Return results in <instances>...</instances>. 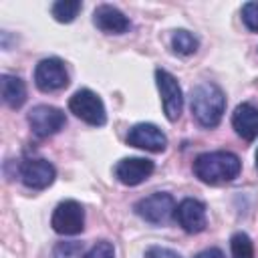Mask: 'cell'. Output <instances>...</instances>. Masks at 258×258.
<instances>
[{
	"label": "cell",
	"mask_w": 258,
	"mask_h": 258,
	"mask_svg": "<svg viewBox=\"0 0 258 258\" xmlns=\"http://www.w3.org/2000/svg\"><path fill=\"white\" fill-rule=\"evenodd\" d=\"M173 218L181 226V230L187 232V234H200L208 226L206 206H204V202H200L196 198H183L175 206Z\"/></svg>",
	"instance_id": "10"
},
{
	"label": "cell",
	"mask_w": 258,
	"mask_h": 258,
	"mask_svg": "<svg viewBox=\"0 0 258 258\" xmlns=\"http://www.w3.org/2000/svg\"><path fill=\"white\" fill-rule=\"evenodd\" d=\"M50 226L56 234L60 236H77L85 228V210L77 200H64L56 204L52 216H50Z\"/></svg>",
	"instance_id": "5"
},
{
	"label": "cell",
	"mask_w": 258,
	"mask_h": 258,
	"mask_svg": "<svg viewBox=\"0 0 258 258\" xmlns=\"http://www.w3.org/2000/svg\"><path fill=\"white\" fill-rule=\"evenodd\" d=\"M83 258H115V248L111 242L99 240L87 254H83Z\"/></svg>",
	"instance_id": "21"
},
{
	"label": "cell",
	"mask_w": 258,
	"mask_h": 258,
	"mask_svg": "<svg viewBox=\"0 0 258 258\" xmlns=\"http://www.w3.org/2000/svg\"><path fill=\"white\" fill-rule=\"evenodd\" d=\"M145 258H181L175 250L163 248V246H149L145 250Z\"/></svg>",
	"instance_id": "22"
},
{
	"label": "cell",
	"mask_w": 258,
	"mask_h": 258,
	"mask_svg": "<svg viewBox=\"0 0 258 258\" xmlns=\"http://www.w3.org/2000/svg\"><path fill=\"white\" fill-rule=\"evenodd\" d=\"M155 85L159 89L161 105L167 121H177L183 109V95L177 79L165 69H155Z\"/></svg>",
	"instance_id": "6"
},
{
	"label": "cell",
	"mask_w": 258,
	"mask_h": 258,
	"mask_svg": "<svg viewBox=\"0 0 258 258\" xmlns=\"http://www.w3.org/2000/svg\"><path fill=\"white\" fill-rule=\"evenodd\" d=\"M2 101L4 105H8L10 109H20L26 101V85L20 77L16 75H8L4 73L2 75Z\"/></svg>",
	"instance_id": "15"
},
{
	"label": "cell",
	"mask_w": 258,
	"mask_h": 258,
	"mask_svg": "<svg viewBox=\"0 0 258 258\" xmlns=\"http://www.w3.org/2000/svg\"><path fill=\"white\" fill-rule=\"evenodd\" d=\"M28 125L32 133L40 139L58 133L67 125V117L58 107L52 105H36L28 111Z\"/></svg>",
	"instance_id": "8"
},
{
	"label": "cell",
	"mask_w": 258,
	"mask_h": 258,
	"mask_svg": "<svg viewBox=\"0 0 258 258\" xmlns=\"http://www.w3.org/2000/svg\"><path fill=\"white\" fill-rule=\"evenodd\" d=\"M191 113L196 121L206 127L214 129L220 125L224 111H226V95L216 83H200L191 89V99H189Z\"/></svg>",
	"instance_id": "2"
},
{
	"label": "cell",
	"mask_w": 258,
	"mask_h": 258,
	"mask_svg": "<svg viewBox=\"0 0 258 258\" xmlns=\"http://www.w3.org/2000/svg\"><path fill=\"white\" fill-rule=\"evenodd\" d=\"M135 214L153 224V226H161L165 222H169L173 218V212H175V200L171 194L167 191H155L147 198H141L135 206H133Z\"/></svg>",
	"instance_id": "3"
},
{
	"label": "cell",
	"mask_w": 258,
	"mask_h": 258,
	"mask_svg": "<svg viewBox=\"0 0 258 258\" xmlns=\"http://www.w3.org/2000/svg\"><path fill=\"white\" fill-rule=\"evenodd\" d=\"M232 258H254V244L246 232H236L230 238Z\"/></svg>",
	"instance_id": "18"
},
{
	"label": "cell",
	"mask_w": 258,
	"mask_h": 258,
	"mask_svg": "<svg viewBox=\"0 0 258 258\" xmlns=\"http://www.w3.org/2000/svg\"><path fill=\"white\" fill-rule=\"evenodd\" d=\"M242 20L248 30L258 32V2H246L242 6Z\"/></svg>",
	"instance_id": "20"
},
{
	"label": "cell",
	"mask_w": 258,
	"mask_h": 258,
	"mask_svg": "<svg viewBox=\"0 0 258 258\" xmlns=\"http://www.w3.org/2000/svg\"><path fill=\"white\" fill-rule=\"evenodd\" d=\"M155 169V163L147 157H123L115 165V177L123 185H139L143 183Z\"/></svg>",
	"instance_id": "12"
},
{
	"label": "cell",
	"mask_w": 258,
	"mask_h": 258,
	"mask_svg": "<svg viewBox=\"0 0 258 258\" xmlns=\"http://www.w3.org/2000/svg\"><path fill=\"white\" fill-rule=\"evenodd\" d=\"M69 109H71V113H75V117H79L81 121H85L87 125H93V127H101L107 121L105 105H103L101 97L97 93H93L91 89H79L69 99Z\"/></svg>",
	"instance_id": "4"
},
{
	"label": "cell",
	"mask_w": 258,
	"mask_h": 258,
	"mask_svg": "<svg viewBox=\"0 0 258 258\" xmlns=\"http://www.w3.org/2000/svg\"><path fill=\"white\" fill-rule=\"evenodd\" d=\"M256 169H258V149H256Z\"/></svg>",
	"instance_id": "24"
},
{
	"label": "cell",
	"mask_w": 258,
	"mask_h": 258,
	"mask_svg": "<svg viewBox=\"0 0 258 258\" xmlns=\"http://www.w3.org/2000/svg\"><path fill=\"white\" fill-rule=\"evenodd\" d=\"M52 258H83V246L79 242H58L52 250Z\"/></svg>",
	"instance_id": "19"
},
{
	"label": "cell",
	"mask_w": 258,
	"mask_h": 258,
	"mask_svg": "<svg viewBox=\"0 0 258 258\" xmlns=\"http://www.w3.org/2000/svg\"><path fill=\"white\" fill-rule=\"evenodd\" d=\"M18 177L28 189H44L54 181L56 169L44 157H28V159L20 161Z\"/></svg>",
	"instance_id": "9"
},
{
	"label": "cell",
	"mask_w": 258,
	"mask_h": 258,
	"mask_svg": "<svg viewBox=\"0 0 258 258\" xmlns=\"http://www.w3.org/2000/svg\"><path fill=\"white\" fill-rule=\"evenodd\" d=\"M125 141L131 147L145 149V151H151V153H159V151H163L167 147L165 133L153 123H137V125H133L129 129Z\"/></svg>",
	"instance_id": "11"
},
{
	"label": "cell",
	"mask_w": 258,
	"mask_h": 258,
	"mask_svg": "<svg viewBox=\"0 0 258 258\" xmlns=\"http://www.w3.org/2000/svg\"><path fill=\"white\" fill-rule=\"evenodd\" d=\"M232 127L242 139L254 141L258 137V107L252 103H240L232 113Z\"/></svg>",
	"instance_id": "14"
},
{
	"label": "cell",
	"mask_w": 258,
	"mask_h": 258,
	"mask_svg": "<svg viewBox=\"0 0 258 258\" xmlns=\"http://www.w3.org/2000/svg\"><path fill=\"white\" fill-rule=\"evenodd\" d=\"M32 77H34V85L42 93H54V91H60L69 85L67 67L56 56H48V58L38 60V64L34 67Z\"/></svg>",
	"instance_id": "7"
},
{
	"label": "cell",
	"mask_w": 258,
	"mask_h": 258,
	"mask_svg": "<svg viewBox=\"0 0 258 258\" xmlns=\"http://www.w3.org/2000/svg\"><path fill=\"white\" fill-rule=\"evenodd\" d=\"M198 38L189 30H175L171 34V50L179 56H189L198 50Z\"/></svg>",
	"instance_id": "16"
},
{
	"label": "cell",
	"mask_w": 258,
	"mask_h": 258,
	"mask_svg": "<svg viewBox=\"0 0 258 258\" xmlns=\"http://www.w3.org/2000/svg\"><path fill=\"white\" fill-rule=\"evenodd\" d=\"M81 8H83L81 0H58V2L52 4L50 12H52V16H54L56 22L69 24V22H73L77 18V14L81 12Z\"/></svg>",
	"instance_id": "17"
},
{
	"label": "cell",
	"mask_w": 258,
	"mask_h": 258,
	"mask_svg": "<svg viewBox=\"0 0 258 258\" xmlns=\"http://www.w3.org/2000/svg\"><path fill=\"white\" fill-rule=\"evenodd\" d=\"M242 161L232 151H206L194 159V173L208 185L228 183L238 177Z\"/></svg>",
	"instance_id": "1"
},
{
	"label": "cell",
	"mask_w": 258,
	"mask_h": 258,
	"mask_svg": "<svg viewBox=\"0 0 258 258\" xmlns=\"http://www.w3.org/2000/svg\"><path fill=\"white\" fill-rule=\"evenodd\" d=\"M93 24L105 34H125L131 28L129 18L111 4H101L93 12Z\"/></svg>",
	"instance_id": "13"
},
{
	"label": "cell",
	"mask_w": 258,
	"mask_h": 258,
	"mask_svg": "<svg viewBox=\"0 0 258 258\" xmlns=\"http://www.w3.org/2000/svg\"><path fill=\"white\" fill-rule=\"evenodd\" d=\"M196 258H226V256L220 248H206L200 254H196Z\"/></svg>",
	"instance_id": "23"
}]
</instances>
